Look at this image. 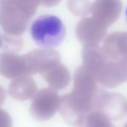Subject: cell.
<instances>
[{"instance_id":"cell-7","label":"cell","mask_w":127,"mask_h":127,"mask_svg":"<svg viewBox=\"0 0 127 127\" xmlns=\"http://www.w3.org/2000/svg\"><path fill=\"white\" fill-rule=\"evenodd\" d=\"M80 127H115L112 121L103 112L92 111L83 119Z\"/></svg>"},{"instance_id":"cell-13","label":"cell","mask_w":127,"mask_h":127,"mask_svg":"<svg viewBox=\"0 0 127 127\" xmlns=\"http://www.w3.org/2000/svg\"><path fill=\"white\" fill-rule=\"evenodd\" d=\"M125 18H126V22L127 23V7L126 9V11H125Z\"/></svg>"},{"instance_id":"cell-11","label":"cell","mask_w":127,"mask_h":127,"mask_svg":"<svg viewBox=\"0 0 127 127\" xmlns=\"http://www.w3.org/2000/svg\"><path fill=\"white\" fill-rule=\"evenodd\" d=\"M39 4H42L45 7H51L52 6L56 5L60 0H37Z\"/></svg>"},{"instance_id":"cell-9","label":"cell","mask_w":127,"mask_h":127,"mask_svg":"<svg viewBox=\"0 0 127 127\" xmlns=\"http://www.w3.org/2000/svg\"><path fill=\"white\" fill-rule=\"evenodd\" d=\"M14 39L10 34H6V35H1L0 33V48L5 52H10L13 46Z\"/></svg>"},{"instance_id":"cell-14","label":"cell","mask_w":127,"mask_h":127,"mask_svg":"<svg viewBox=\"0 0 127 127\" xmlns=\"http://www.w3.org/2000/svg\"><path fill=\"white\" fill-rule=\"evenodd\" d=\"M124 127H127V124H126V125L124 126Z\"/></svg>"},{"instance_id":"cell-2","label":"cell","mask_w":127,"mask_h":127,"mask_svg":"<svg viewBox=\"0 0 127 127\" xmlns=\"http://www.w3.org/2000/svg\"><path fill=\"white\" fill-rule=\"evenodd\" d=\"M31 34L37 46L43 49H52L63 43L66 30L59 17L44 15L39 16L33 22Z\"/></svg>"},{"instance_id":"cell-4","label":"cell","mask_w":127,"mask_h":127,"mask_svg":"<svg viewBox=\"0 0 127 127\" xmlns=\"http://www.w3.org/2000/svg\"><path fill=\"white\" fill-rule=\"evenodd\" d=\"M25 75L43 73L58 64L59 54L54 49H42L31 51L22 55Z\"/></svg>"},{"instance_id":"cell-6","label":"cell","mask_w":127,"mask_h":127,"mask_svg":"<svg viewBox=\"0 0 127 127\" xmlns=\"http://www.w3.org/2000/svg\"><path fill=\"white\" fill-rule=\"evenodd\" d=\"M8 92L10 97L16 100H28L33 98L36 93V85L30 76H21L10 82Z\"/></svg>"},{"instance_id":"cell-10","label":"cell","mask_w":127,"mask_h":127,"mask_svg":"<svg viewBox=\"0 0 127 127\" xmlns=\"http://www.w3.org/2000/svg\"><path fill=\"white\" fill-rule=\"evenodd\" d=\"M0 127H13V122L10 116L0 108Z\"/></svg>"},{"instance_id":"cell-12","label":"cell","mask_w":127,"mask_h":127,"mask_svg":"<svg viewBox=\"0 0 127 127\" xmlns=\"http://www.w3.org/2000/svg\"><path fill=\"white\" fill-rule=\"evenodd\" d=\"M5 99H6V92L4 89L1 86H0V106L3 104Z\"/></svg>"},{"instance_id":"cell-3","label":"cell","mask_w":127,"mask_h":127,"mask_svg":"<svg viewBox=\"0 0 127 127\" xmlns=\"http://www.w3.org/2000/svg\"><path fill=\"white\" fill-rule=\"evenodd\" d=\"M61 98L53 88L39 90L33 97L30 108L31 116L37 121L51 119L60 109Z\"/></svg>"},{"instance_id":"cell-5","label":"cell","mask_w":127,"mask_h":127,"mask_svg":"<svg viewBox=\"0 0 127 127\" xmlns=\"http://www.w3.org/2000/svg\"><path fill=\"white\" fill-rule=\"evenodd\" d=\"M0 75L9 79L25 76L22 55L7 52L0 53Z\"/></svg>"},{"instance_id":"cell-1","label":"cell","mask_w":127,"mask_h":127,"mask_svg":"<svg viewBox=\"0 0 127 127\" xmlns=\"http://www.w3.org/2000/svg\"><path fill=\"white\" fill-rule=\"evenodd\" d=\"M39 5L37 0H0V26L6 34L20 36Z\"/></svg>"},{"instance_id":"cell-8","label":"cell","mask_w":127,"mask_h":127,"mask_svg":"<svg viewBox=\"0 0 127 127\" xmlns=\"http://www.w3.org/2000/svg\"><path fill=\"white\" fill-rule=\"evenodd\" d=\"M61 67L62 66H58V64H57L51 69L41 74L49 86L53 89H62L68 84V80L65 79L62 75L63 72Z\"/></svg>"}]
</instances>
